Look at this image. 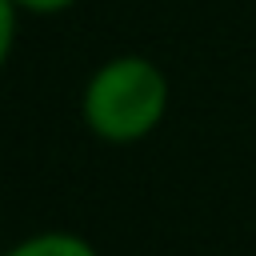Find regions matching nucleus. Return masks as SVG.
Returning <instances> with one entry per match:
<instances>
[{
    "mask_svg": "<svg viewBox=\"0 0 256 256\" xmlns=\"http://www.w3.org/2000/svg\"><path fill=\"white\" fill-rule=\"evenodd\" d=\"M16 12H28V16H56V12H68L76 0H12Z\"/></svg>",
    "mask_w": 256,
    "mask_h": 256,
    "instance_id": "obj_4",
    "label": "nucleus"
},
{
    "mask_svg": "<svg viewBox=\"0 0 256 256\" xmlns=\"http://www.w3.org/2000/svg\"><path fill=\"white\" fill-rule=\"evenodd\" d=\"M0 256H100L96 244L80 232L68 228H48V232H32L24 240H16L12 248H4Z\"/></svg>",
    "mask_w": 256,
    "mask_h": 256,
    "instance_id": "obj_2",
    "label": "nucleus"
},
{
    "mask_svg": "<svg viewBox=\"0 0 256 256\" xmlns=\"http://www.w3.org/2000/svg\"><path fill=\"white\" fill-rule=\"evenodd\" d=\"M168 96L164 68L148 56L124 52L88 76L80 92V120L104 144H136L160 128Z\"/></svg>",
    "mask_w": 256,
    "mask_h": 256,
    "instance_id": "obj_1",
    "label": "nucleus"
},
{
    "mask_svg": "<svg viewBox=\"0 0 256 256\" xmlns=\"http://www.w3.org/2000/svg\"><path fill=\"white\" fill-rule=\"evenodd\" d=\"M16 4L12 0H0V72H4V64H8V56H12V44H16Z\"/></svg>",
    "mask_w": 256,
    "mask_h": 256,
    "instance_id": "obj_3",
    "label": "nucleus"
}]
</instances>
